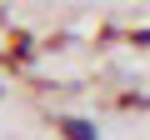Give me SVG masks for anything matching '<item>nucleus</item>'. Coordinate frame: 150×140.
I'll return each instance as SVG.
<instances>
[{
  "mask_svg": "<svg viewBox=\"0 0 150 140\" xmlns=\"http://www.w3.org/2000/svg\"><path fill=\"white\" fill-rule=\"evenodd\" d=\"M60 130H65V140H100V130H95L90 120H80V115H70V120H60Z\"/></svg>",
  "mask_w": 150,
  "mask_h": 140,
  "instance_id": "f257e3e1",
  "label": "nucleus"
}]
</instances>
